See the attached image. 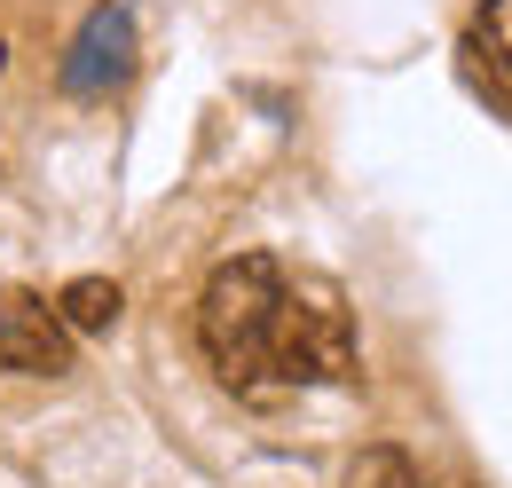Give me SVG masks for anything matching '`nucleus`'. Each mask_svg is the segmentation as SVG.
Instances as JSON below:
<instances>
[{
	"label": "nucleus",
	"instance_id": "nucleus-1",
	"mask_svg": "<svg viewBox=\"0 0 512 488\" xmlns=\"http://www.w3.org/2000/svg\"><path fill=\"white\" fill-rule=\"evenodd\" d=\"M197 347H205L213 378L245 402L308 394V386H355L347 292L316 268H284L276 252H237L205 276Z\"/></svg>",
	"mask_w": 512,
	"mask_h": 488
},
{
	"label": "nucleus",
	"instance_id": "nucleus-2",
	"mask_svg": "<svg viewBox=\"0 0 512 488\" xmlns=\"http://www.w3.org/2000/svg\"><path fill=\"white\" fill-rule=\"evenodd\" d=\"M134 8L127 0H95L87 16H79V32H71L64 63H56V95L71 103H103V95H119L134 79Z\"/></svg>",
	"mask_w": 512,
	"mask_h": 488
},
{
	"label": "nucleus",
	"instance_id": "nucleus-3",
	"mask_svg": "<svg viewBox=\"0 0 512 488\" xmlns=\"http://www.w3.org/2000/svg\"><path fill=\"white\" fill-rule=\"evenodd\" d=\"M0 370L8 378H64L71 370V331L56 300L24 292V284H0Z\"/></svg>",
	"mask_w": 512,
	"mask_h": 488
},
{
	"label": "nucleus",
	"instance_id": "nucleus-4",
	"mask_svg": "<svg viewBox=\"0 0 512 488\" xmlns=\"http://www.w3.org/2000/svg\"><path fill=\"white\" fill-rule=\"evenodd\" d=\"M119 307H127V292H119L111 276H71L64 292H56V315H64L71 339H95V331H111V323H119Z\"/></svg>",
	"mask_w": 512,
	"mask_h": 488
},
{
	"label": "nucleus",
	"instance_id": "nucleus-5",
	"mask_svg": "<svg viewBox=\"0 0 512 488\" xmlns=\"http://www.w3.org/2000/svg\"><path fill=\"white\" fill-rule=\"evenodd\" d=\"M465 56H481L497 71V87L512 95V0H481L473 8V40H465Z\"/></svg>",
	"mask_w": 512,
	"mask_h": 488
},
{
	"label": "nucleus",
	"instance_id": "nucleus-6",
	"mask_svg": "<svg viewBox=\"0 0 512 488\" xmlns=\"http://www.w3.org/2000/svg\"><path fill=\"white\" fill-rule=\"evenodd\" d=\"M347 488H434L418 473V457L410 449H394V441H371L355 465H347Z\"/></svg>",
	"mask_w": 512,
	"mask_h": 488
},
{
	"label": "nucleus",
	"instance_id": "nucleus-7",
	"mask_svg": "<svg viewBox=\"0 0 512 488\" xmlns=\"http://www.w3.org/2000/svg\"><path fill=\"white\" fill-rule=\"evenodd\" d=\"M0 79H8V40H0Z\"/></svg>",
	"mask_w": 512,
	"mask_h": 488
}]
</instances>
